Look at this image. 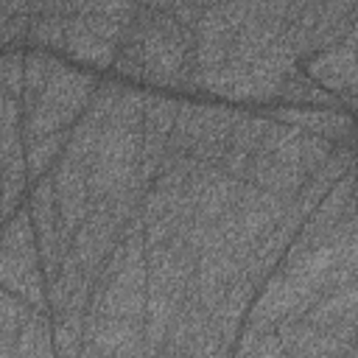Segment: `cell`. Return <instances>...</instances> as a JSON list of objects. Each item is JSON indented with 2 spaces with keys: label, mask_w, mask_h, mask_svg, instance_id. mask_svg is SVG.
<instances>
[{
  "label": "cell",
  "mask_w": 358,
  "mask_h": 358,
  "mask_svg": "<svg viewBox=\"0 0 358 358\" xmlns=\"http://www.w3.org/2000/svg\"><path fill=\"white\" fill-rule=\"evenodd\" d=\"M25 53L22 48H8L0 53V81H3V95L22 101L25 92Z\"/></svg>",
  "instance_id": "30"
},
{
  "label": "cell",
  "mask_w": 358,
  "mask_h": 358,
  "mask_svg": "<svg viewBox=\"0 0 358 358\" xmlns=\"http://www.w3.org/2000/svg\"><path fill=\"white\" fill-rule=\"evenodd\" d=\"M280 101L285 106H294V109H344L341 98L322 90L302 67L285 81V87L280 92Z\"/></svg>",
  "instance_id": "23"
},
{
  "label": "cell",
  "mask_w": 358,
  "mask_h": 358,
  "mask_svg": "<svg viewBox=\"0 0 358 358\" xmlns=\"http://www.w3.org/2000/svg\"><path fill=\"white\" fill-rule=\"evenodd\" d=\"M148 308V263H145V221L143 213L126 227L123 243L109 257L95 282L90 313L145 319Z\"/></svg>",
  "instance_id": "2"
},
{
  "label": "cell",
  "mask_w": 358,
  "mask_h": 358,
  "mask_svg": "<svg viewBox=\"0 0 358 358\" xmlns=\"http://www.w3.org/2000/svg\"><path fill=\"white\" fill-rule=\"evenodd\" d=\"M288 358H344L355 338L316 327L305 319H291L277 327Z\"/></svg>",
  "instance_id": "17"
},
{
  "label": "cell",
  "mask_w": 358,
  "mask_h": 358,
  "mask_svg": "<svg viewBox=\"0 0 358 358\" xmlns=\"http://www.w3.org/2000/svg\"><path fill=\"white\" fill-rule=\"evenodd\" d=\"M285 22L288 28L282 42L305 64L352 34L358 22V3H288Z\"/></svg>",
  "instance_id": "6"
},
{
  "label": "cell",
  "mask_w": 358,
  "mask_h": 358,
  "mask_svg": "<svg viewBox=\"0 0 358 358\" xmlns=\"http://www.w3.org/2000/svg\"><path fill=\"white\" fill-rule=\"evenodd\" d=\"M70 137H73V129H64V131L39 137L34 143H25L28 179H31V185L39 182V179H45V176H50V171L56 168V162L64 157V151L70 145Z\"/></svg>",
  "instance_id": "24"
},
{
  "label": "cell",
  "mask_w": 358,
  "mask_h": 358,
  "mask_svg": "<svg viewBox=\"0 0 358 358\" xmlns=\"http://www.w3.org/2000/svg\"><path fill=\"white\" fill-rule=\"evenodd\" d=\"M137 17V3H73L64 53L87 67H115L120 45Z\"/></svg>",
  "instance_id": "3"
},
{
  "label": "cell",
  "mask_w": 358,
  "mask_h": 358,
  "mask_svg": "<svg viewBox=\"0 0 358 358\" xmlns=\"http://www.w3.org/2000/svg\"><path fill=\"white\" fill-rule=\"evenodd\" d=\"M28 210H31V218H34V232H36V243H39L42 271H45L48 285H50L59 277V271L64 268V263L70 257V249H73V235L62 224L50 176H45V179L31 185V190H28Z\"/></svg>",
  "instance_id": "11"
},
{
  "label": "cell",
  "mask_w": 358,
  "mask_h": 358,
  "mask_svg": "<svg viewBox=\"0 0 358 358\" xmlns=\"http://www.w3.org/2000/svg\"><path fill=\"white\" fill-rule=\"evenodd\" d=\"M302 70L322 90H327L338 98L358 87V56H355V48L350 45V39H344L341 45H336L324 53H316L313 59H308L302 64Z\"/></svg>",
  "instance_id": "18"
},
{
  "label": "cell",
  "mask_w": 358,
  "mask_h": 358,
  "mask_svg": "<svg viewBox=\"0 0 358 358\" xmlns=\"http://www.w3.org/2000/svg\"><path fill=\"white\" fill-rule=\"evenodd\" d=\"M333 151H336V145L330 140L316 137V134H302V168H305V176H313L330 159Z\"/></svg>",
  "instance_id": "31"
},
{
  "label": "cell",
  "mask_w": 358,
  "mask_h": 358,
  "mask_svg": "<svg viewBox=\"0 0 358 358\" xmlns=\"http://www.w3.org/2000/svg\"><path fill=\"white\" fill-rule=\"evenodd\" d=\"M291 199L266 193L255 185H243L238 201L224 213L218 221V229L227 241V246L246 263L249 252L277 227L291 210Z\"/></svg>",
  "instance_id": "8"
},
{
  "label": "cell",
  "mask_w": 358,
  "mask_h": 358,
  "mask_svg": "<svg viewBox=\"0 0 358 358\" xmlns=\"http://www.w3.org/2000/svg\"><path fill=\"white\" fill-rule=\"evenodd\" d=\"M53 322V347L56 358H78L84 350V327L87 316H50Z\"/></svg>",
  "instance_id": "28"
},
{
  "label": "cell",
  "mask_w": 358,
  "mask_h": 358,
  "mask_svg": "<svg viewBox=\"0 0 358 358\" xmlns=\"http://www.w3.org/2000/svg\"><path fill=\"white\" fill-rule=\"evenodd\" d=\"M143 36V84L187 90L196 73V36L173 14V3H137Z\"/></svg>",
  "instance_id": "1"
},
{
  "label": "cell",
  "mask_w": 358,
  "mask_h": 358,
  "mask_svg": "<svg viewBox=\"0 0 358 358\" xmlns=\"http://www.w3.org/2000/svg\"><path fill=\"white\" fill-rule=\"evenodd\" d=\"M145 263H148V296L185 302L199 271V252L187 246L182 238H173L162 246L145 249Z\"/></svg>",
  "instance_id": "13"
},
{
  "label": "cell",
  "mask_w": 358,
  "mask_h": 358,
  "mask_svg": "<svg viewBox=\"0 0 358 358\" xmlns=\"http://www.w3.org/2000/svg\"><path fill=\"white\" fill-rule=\"evenodd\" d=\"M316 302H319L316 294L302 288L282 266H277V271L260 285V291L246 313L243 327L260 330V333H274L282 322L302 319Z\"/></svg>",
  "instance_id": "10"
},
{
  "label": "cell",
  "mask_w": 358,
  "mask_h": 358,
  "mask_svg": "<svg viewBox=\"0 0 358 358\" xmlns=\"http://www.w3.org/2000/svg\"><path fill=\"white\" fill-rule=\"evenodd\" d=\"M123 238H126V221L106 201H98V204H92L87 221L78 227V232L73 238L70 257L98 282L101 271L106 268L109 257L123 243Z\"/></svg>",
  "instance_id": "12"
},
{
  "label": "cell",
  "mask_w": 358,
  "mask_h": 358,
  "mask_svg": "<svg viewBox=\"0 0 358 358\" xmlns=\"http://www.w3.org/2000/svg\"><path fill=\"white\" fill-rule=\"evenodd\" d=\"M268 117L294 126L302 134H316L330 140L333 145H355L358 143V123L352 115L341 109H294V106H280Z\"/></svg>",
  "instance_id": "16"
},
{
  "label": "cell",
  "mask_w": 358,
  "mask_h": 358,
  "mask_svg": "<svg viewBox=\"0 0 358 358\" xmlns=\"http://www.w3.org/2000/svg\"><path fill=\"white\" fill-rule=\"evenodd\" d=\"M358 165V143L355 145H336V151L330 154V159L313 173V176H308L305 179V185L299 187V193H296V199H294V207L299 210V215L308 221L310 218V213L319 207V201L336 187V182L347 173V171H352Z\"/></svg>",
  "instance_id": "21"
},
{
  "label": "cell",
  "mask_w": 358,
  "mask_h": 358,
  "mask_svg": "<svg viewBox=\"0 0 358 358\" xmlns=\"http://www.w3.org/2000/svg\"><path fill=\"white\" fill-rule=\"evenodd\" d=\"M34 313H39V310H34L17 294H11L6 288L0 291V358L14 350V341H17L20 330L34 319Z\"/></svg>",
  "instance_id": "25"
},
{
  "label": "cell",
  "mask_w": 358,
  "mask_h": 358,
  "mask_svg": "<svg viewBox=\"0 0 358 358\" xmlns=\"http://www.w3.org/2000/svg\"><path fill=\"white\" fill-rule=\"evenodd\" d=\"M249 3H210L193 31L196 36V73H193V84L190 92H196V87L218 73L227 64L229 48L246 20Z\"/></svg>",
  "instance_id": "9"
},
{
  "label": "cell",
  "mask_w": 358,
  "mask_h": 358,
  "mask_svg": "<svg viewBox=\"0 0 358 358\" xmlns=\"http://www.w3.org/2000/svg\"><path fill=\"white\" fill-rule=\"evenodd\" d=\"M84 344L106 358H148L145 352V319H120L103 313H87Z\"/></svg>",
  "instance_id": "14"
},
{
  "label": "cell",
  "mask_w": 358,
  "mask_h": 358,
  "mask_svg": "<svg viewBox=\"0 0 358 358\" xmlns=\"http://www.w3.org/2000/svg\"><path fill=\"white\" fill-rule=\"evenodd\" d=\"M347 39H350V45L355 48V56H358V22H355V28H352V34H350Z\"/></svg>",
  "instance_id": "33"
},
{
  "label": "cell",
  "mask_w": 358,
  "mask_h": 358,
  "mask_svg": "<svg viewBox=\"0 0 358 358\" xmlns=\"http://www.w3.org/2000/svg\"><path fill=\"white\" fill-rule=\"evenodd\" d=\"M95 296V280L73 260L67 257L59 277L48 285V305L50 316H87Z\"/></svg>",
  "instance_id": "19"
},
{
  "label": "cell",
  "mask_w": 358,
  "mask_h": 358,
  "mask_svg": "<svg viewBox=\"0 0 358 358\" xmlns=\"http://www.w3.org/2000/svg\"><path fill=\"white\" fill-rule=\"evenodd\" d=\"M53 179V193H56V204H59V215L64 229L76 238L78 227L87 221L90 210H92V199H90V185H87V165L78 162L76 157H70L64 151V157L56 162V168L50 171Z\"/></svg>",
  "instance_id": "15"
},
{
  "label": "cell",
  "mask_w": 358,
  "mask_h": 358,
  "mask_svg": "<svg viewBox=\"0 0 358 358\" xmlns=\"http://www.w3.org/2000/svg\"><path fill=\"white\" fill-rule=\"evenodd\" d=\"M0 282L6 291L25 299L34 310L50 313L48 305V277L42 271L39 243L34 232V218L28 201L3 221V241H0Z\"/></svg>",
  "instance_id": "5"
},
{
  "label": "cell",
  "mask_w": 358,
  "mask_h": 358,
  "mask_svg": "<svg viewBox=\"0 0 358 358\" xmlns=\"http://www.w3.org/2000/svg\"><path fill=\"white\" fill-rule=\"evenodd\" d=\"M271 126V117L268 115H249V112H241L235 129H232V137H229V145L218 162V168L232 176V179H241L246 182V171H249V162L263 140V134L268 131Z\"/></svg>",
  "instance_id": "22"
},
{
  "label": "cell",
  "mask_w": 358,
  "mask_h": 358,
  "mask_svg": "<svg viewBox=\"0 0 358 358\" xmlns=\"http://www.w3.org/2000/svg\"><path fill=\"white\" fill-rule=\"evenodd\" d=\"M31 34V8L28 3H8L0 0V42L3 50L17 48Z\"/></svg>",
  "instance_id": "27"
},
{
  "label": "cell",
  "mask_w": 358,
  "mask_h": 358,
  "mask_svg": "<svg viewBox=\"0 0 358 358\" xmlns=\"http://www.w3.org/2000/svg\"><path fill=\"white\" fill-rule=\"evenodd\" d=\"M305 179L308 176L302 168V131L271 117V126L249 162L246 185L294 201Z\"/></svg>",
  "instance_id": "7"
},
{
  "label": "cell",
  "mask_w": 358,
  "mask_h": 358,
  "mask_svg": "<svg viewBox=\"0 0 358 358\" xmlns=\"http://www.w3.org/2000/svg\"><path fill=\"white\" fill-rule=\"evenodd\" d=\"M101 76L90 73V70H76L67 62L59 59L45 92L28 106L22 109V131H25V143H34L39 137L73 129L81 115L90 109L98 87H101Z\"/></svg>",
  "instance_id": "4"
},
{
  "label": "cell",
  "mask_w": 358,
  "mask_h": 358,
  "mask_svg": "<svg viewBox=\"0 0 358 358\" xmlns=\"http://www.w3.org/2000/svg\"><path fill=\"white\" fill-rule=\"evenodd\" d=\"M78 358H106L103 352H98V350H92L90 344H84V350H81V355Z\"/></svg>",
  "instance_id": "32"
},
{
  "label": "cell",
  "mask_w": 358,
  "mask_h": 358,
  "mask_svg": "<svg viewBox=\"0 0 358 358\" xmlns=\"http://www.w3.org/2000/svg\"><path fill=\"white\" fill-rule=\"evenodd\" d=\"M302 319L316 327L355 338L358 336V277L336 291H327Z\"/></svg>",
  "instance_id": "20"
},
{
  "label": "cell",
  "mask_w": 358,
  "mask_h": 358,
  "mask_svg": "<svg viewBox=\"0 0 358 358\" xmlns=\"http://www.w3.org/2000/svg\"><path fill=\"white\" fill-rule=\"evenodd\" d=\"M59 59L50 53V50H28L25 53V92H22V109H28L48 87L53 70H56Z\"/></svg>",
  "instance_id": "26"
},
{
  "label": "cell",
  "mask_w": 358,
  "mask_h": 358,
  "mask_svg": "<svg viewBox=\"0 0 358 358\" xmlns=\"http://www.w3.org/2000/svg\"><path fill=\"white\" fill-rule=\"evenodd\" d=\"M235 358H288L285 347L274 333H260V330H249L243 327L238 341H235Z\"/></svg>",
  "instance_id": "29"
}]
</instances>
